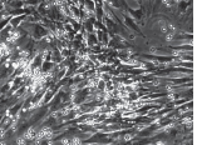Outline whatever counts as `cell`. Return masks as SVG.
<instances>
[{"mask_svg":"<svg viewBox=\"0 0 197 145\" xmlns=\"http://www.w3.org/2000/svg\"><path fill=\"white\" fill-rule=\"evenodd\" d=\"M37 133H38V131H37V129H35L34 126H30V128H28V129H27V131L23 134V136L25 138V140H27V141H30V140H33V141H34V140H35V136H37Z\"/></svg>","mask_w":197,"mask_h":145,"instance_id":"obj_1","label":"cell"},{"mask_svg":"<svg viewBox=\"0 0 197 145\" xmlns=\"http://www.w3.org/2000/svg\"><path fill=\"white\" fill-rule=\"evenodd\" d=\"M15 143H17V145H27V140H25V138L22 135V136H18L17 139H15Z\"/></svg>","mask_w":197,"mask_h":145,"instance_id":"obj_2","label":"cell"},{"mask_svg":"<svg viewBox=\"0 0 197 145\" xmlns=\"http://www.w3.org/2000/svg\"><path fill=\"white\" fill-rule=\"evenodd\" d=\"M70 145H82V140L75 136V138H73V139L70 140Z\"/></svg>","mask_w":197,"mask_h":145,"instance_id":"obj_3","label":"cell"},{"mask_svg":"<svg viewBox=\"0 0 197 145\" xmlns=\"http://www.w3.org/2000/svg\"><path fill=\"white\" fill-rule=\"evenodd\" d=\"M5 134H7V130H5L3 126H0V139H4V138H5Z\"/></svg>","mask_w":197,"mask_h":145,"instance_id":"obj_4","label":"cell"},{"mask_svg":"<svg viewBox=\"0 0 197 145\" xmlns=\"http://www.w3.org/2000/svg\"><path fill=\"white\" fill-rule=\"evenodd\" d=\"M60 143H62L63 145H70V140H69V139H62Z\"/></svg>","mask_w":197,"mask_h":145,"instance_id":"obj_5","label":"cell"},{"mask_svg":"<svg viewBox=\"0 0 197 145\" xmlns=\"http://www.w3.org/2000/svg\"><path fill=\"white\" fill-rule=\"evenodd\" d=\"M47 41H48V43L53 41V35H48V36H47Z\"/></svg>","mask_w":197,"mask_h":145,"instance_id":"obj_6","label":"cell"},{"mask_svg":"<svg viewBox=\"0 0 197 145\" xmlns=\"http://www.w3.org/2000/svg\"><path fill=\"white\" fill-rule=\"evenodd\" d=\"M0 145H8V144H7V141H4V140H0Z\"/></svg>","mask_w":197,"mask_h":145,"instance_id":"obj_7","label":"cell"}]
</instances>
